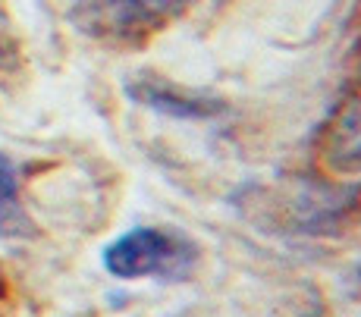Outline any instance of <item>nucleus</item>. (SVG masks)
<instances>
[{
    "label": "nucleus",
    "instance_id": "20e7f679",
    "mask_svg": "<svg viewBox=\"0 0 361 317\" xmlns=\"http://www.w3.org/2000/svg\"><path fill=\"white\" fill-rule=\"evenodd\" d=\"M126 92L132 94V101L157 110V113H170V116H185V120H204V116L220 113V101L207 98L201 92L183 88L176 82H166L154 73H138L126 82Z\"/></svg>",
    "mask_w": 361,
    "mask_h": 317
},
{
    "label": "nucleus",
    "instance_id": "f257e3e1",
    "mask_svg": "<svg viewBox=\"0 0 361 317\" xmlns=\"http://www.w3.org/2000/svg\"><path fill=\"white\" fill-rule=\"evenodd\" d=\"M198 248L183 232L138 226L104 248V267L116 280H183L195 267Z\"/></svg>",
    "mask_w": 361,
    "mask_h": 317
},
{
    "label": "nucleus",
    "instance_id": "423d86ee",
    "mask_svg": "<svg viewBox=\"0 0 361 317\" xmlns=\"http://www.w3.org/2000/svg\"><path fill=\"white\" fill-rule=\"evenodd\" d=\"M142 4L148 6V10L154 13V16L164 23V16H166V13H176V10H183V6L189 4V0H142Z\"/></svg>",
    "mask_w": 361,
    "mask_h": 317
},
{
    "label": "nucleus",
    "instance_id": "7ed1b4c3",
    "mask_svg": "<svg viewBox=\"0 0 361 317\" xmlns=\"http://www.w3.org/2000/svg\"><path fill=\"white\" fill-rule=\"evenodd\" d=\"M317 157L321 167L333 176L361 173V85L349 92L317 135Z\"/></svg>",
    "mask_w": 361,
    "mask_h": 317
},
{
    "label": "nucleus",
    "instance_id": "0eeeda50",
    "mask_svg": "<svg viewBox=\"0 0 361 317\" xmlns=\"http://www.w3.org/2000/svg\"><path fill=\"white\" fill-rule=\"evenodd\" d=\"M358 277H361V267H358Z\"/></svg>",
    "mask_w": 361,
    "mask_h": 317
},
{
    "label": "nucleus",
    "instance_id": "39448f33",
    "mask_svg": "<svg viewBox=\"0 0 361 317\" xmlns=\"http://www.w3.org/2000/svg\"><path fill=\"white\" fill-rule=\"evenodd\" d=\"M19 170L6 154H0V213H16Z\"/></svg>",
    "mask_w": 361,
    "mask_h": 317
},
{
    "label": "nucleus",
    "instance_id": "f03ea898",
    "mask_svg": "<svg viewBox=\"0 0 361 317\" xmlns=\"http://www.w3.org/2000/svg\"><path fill=\"white\" fill-rule=\"evenodd\" d=\"M73 23L94 41L138 44L161 25L142 0H73Z\"/></svg>",
    "mask_w": 361,
    "mask_h": 317
}]
</instances>
